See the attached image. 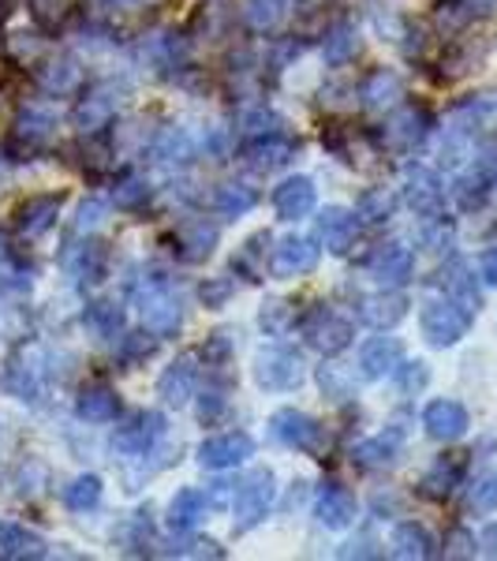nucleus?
Instances as JSON below:
<instances>
[{
    "label": "nucleus",
    "instance_id": "nucleus-1",
    "mask_svg": "<svg viewBox=\"0 0 497 561\" xmlns=\"http://www.w3.org/2000/svg\"><path fill=\"white\" fill-rule=\"evenodd\" d=\"M135 307H139V319L147 325V333H153L158 341L176 337V330L184 325V304H180V296L173 293V285L158 274L142 280L139 296H135Z\"/></svg>",
    "mask_w": 497,
    "mask_h": 561
},
{
    "label": "nucleus",
    "instance_id": "nucleus-29",
    "mask_svg": "<svg viewBox=\"0 0 497 561\" xmlns=\"http://www.w3.org/2000/svg\"><path fill=\"white\" fill-rule=\"evenodd\" d=\"M206 510H210V502H206L203 491H195V486H184V491H176V497L169 502V517L165 524L176 531V536H187V531L198 528V520L206 517Z\"/></svg>",
    "mask_w": 497,
    "mask_h": 561
},
{
    "label": "nucleus",
    "instance_id": "nucleus-3",
    "mask_svg": "<svg viewBox=\"0 0 497 561\" xmlns=\"http://www.w3.org/2000/svg\"><path fill=\"white\" fill-rule=\"evenodd\" d=\"M472 311H464L460 304H453L449 296H430L423 300L419 311V325H423V337L434 348H453L467 330H472Z\"/></svg>",
    "mask_w": 497,
    "mask_h": 561
},
{
    "label": "nucleus",
    "instance_id": "nucleus-5",
    "mask_svg": "<svg viewBox=\"0 0 497 561\" xmlns=\"http://www.w3.org/2000/svg\"><path fill=\"white\" fill-rule=\"evenodd\" d=\"M303 337L311 348H319L322 356H337V352H345L351 345V337H356V330H351V322L345 314H337L330 304H314L311 311L303 314Z\"/></svg>",
    "mask_w": 497,
    "mask_h": 561
},
{
    "label": "nucleus",
    "instance_id": "nucleus-45",
    "mask_svg": "<svg viewBox=\"0 0 497 561\" xmlns=\"http://www.w3.org/2000/svg\"><path fill=\"white\" fill-rule=\"evenodd\" d=\"M255 203H258V195L251 192L247 184H224L221 192H217V210L224 217H243Z\"/></svg>",
    "mask_w": 497,
    "mask_h": 561
},
{
    "label": "nucleus",
    "instance_id": "nucleus-25",
    "mask_svg": "<svg viewBox=\"0 0 497 561\" xmlns=\"http://www.w3.org/2000/svg\"><path fill=\"white\" fill-rule=\"evenodd\" d=\"M217 225L206 221V217H192L176 229V248H180V259L184 262H206L213 255L217 248Z\"/></svg>",
    "mask_w": 497,
    "mask_h": 561
},
{
    "label": "nucleus",
    "instance_id": "nucleus-33",
    "mask_svg": "<svg viewBox=\"0 0 497 561\" xmlns=\"http://www.w3.org/2000/svg\"><path fill=\"white\" fill-rule=\"evenodd\" d=\"M359 94H363L367 108H378V113H382V108H393L404 98V83H401V76H396V71L378 68V71H370V76H367V83H363Z\"/></svg>",
    "mask_w": 497,
    "mask_h": 561
},
{
    "label": "nucleus",
    "instance_id": "nucleus-41",
    "mask_svg": "<svg viewBox=\"0 0 497 561\" xmlns=\"http://www.w3.org/2000/svg\"><path fill=\"white\" fill-rule=\"evenodd\" d=\"M79 83H83V71H79V65L71 57L53 60V65L42 71V87L57 90V94H68V90H76Z\"/></svg>",
    "mask_w": 497,
    "mask_h": 561
},
{
    "label": "nucleus",
    "instance_id": "nucleus-48",
    "mask_svg": "<svg viewBox=\"0 0 497 561\" xmlns=\"http://www.w3.org/2000/svg\"><path fill=\"white\" fill-rule=\"evenodd\" d=\"M396 375V386H401V393H419V389H427V382H430V367L427 364H401L393 370Z\"/></svg>",
    "mask_w": 497,
    "mask_h": 561
},
{
    "label": "nucleus",
    "instance_id": "nucleus-26",
    "mask_svg": "<svg viewBox=\"0 0 497 561\" xmlns=\"http://www.w3.org/2000/svg\"><path fill=\"white\" fill-rule=\"evenodd\" d=\"M460 476H464V457H456V454L438 457L427 472H423L419 494L430 497V502H446V497L460 486Z\"/></svg>",
    "mask_w": 497,
    "mask_h": 561
},
{
    "label": "nucleus",
    "instance_id": "nucleus-49",
    "mask_svg": "<svg viewBox=\"0 0 497 561\" xmlns=\"http://www.w3.org/2000/svg\"><path fill=\"white\" fill-rule=\"evenodd\" d=\"M105 214L108 206L102 203V198H90V203L79 206V217H76V232H94L105 225Z\"/></svg>",
    "mask_w": 497,
    "mask_h": 561
},
{
    "label": "nucleus",
    "instance_id": "nucleus-22",
    "mask_svg": "<svg viewBox=\"0 0 497 561\" xmlns=\"http://www.w3.org/2000/svg\"><path fill=\"white\" fill-rule=\"evenodd\" d=\"M65 206V195H31L26 203L15 210V225L26 240H38L57 225V214Z\"/></svg>",
    "mask_w": 497,
    "mask_h": 561
},
{
    "label": "nucleus",
    "instance_id": "nucleus-35",
    "mask_svg": "<svg viewBox=\"0 0 497 561\" xmlns=\"http://www.w3.org/2000/svg\"><path fill=\"white\" fill-rule=\"evenodd\" d=\"M356 53H359V34L351 23H337L330 34H325V42H322L325 65L340 68V65H348V60H356Z\"/></svg>",
    "mask_w": 497,
    "mask_h": 561
},
{
    "label": "nucleus",
    "instance_id": "nucleus-31",
    "mask_svg": "<svg viewBox=\"0 0 497 561\" xmlns=\"http://www.w3.org/2000/svg\"><path fill=\"white\" fill-rule=\"evenodd\" d=\"M68 270H71V277H76L79 285H102L105 270H108V251L97 240L79 243V248L68 255Z\"/></svg>",
    "mask_w": 497,
    "mask_h": 561
},
{
    "label": "nucleus",
    "instance_id": "nucleus-16",
    "mask_svg": "<svg viewBox=\"0 0 497 561\" xmlns=\"http://www.w3.org/2000/svg\"><path fill=\"white\" fill-rule=\"evenodd\" d=\"M423 427H427L434 442H456L472 427V415H467L464 404L453 401V397H438V401H430L427 409H423Z\"/></svg>",
    "mask_w": 497,
    "mask_h": 561
},
{
    "label": "nucleus",
    "instance_id": "nucleus-47",
    "mask_svg": "<svg viewBox=\"0 0 497 561\" xmlns=\"http://www.w3.org/2000/svg\"><path fill=\"white\" fill-rule=\"evenodd\" d=\"M240 128L262 139V135H281L285 121L277 113H269V108H247V113L240 116Z\"/></svg>",
    "mask_w": 497,
    "mask_h": 561
},
{
    "label": "nucleus",
    "instance_id": "nucleus-4",
    "mask_svg": "<svg viewBox=\"0 0 497 561\" xmlns=\"http://www.w3.org/2000/svg\"><path fill=\"white\" fill-rule=\"evenodd\" d=\"M269 434H274L281 446L300 449V454L319 457V460L325 449H330V434H325V427L314 420V415H307L300 409H277L269 415Z\"/></svg>",
    "mask_w": 497,
    "mask_h": 561
},
{
    "label": "nucleus",
    "instance_id": "nucleus-28",
    "mask_svg": "<svg viewBox=\"0 0 497 561\" xmlns=\"http://www.w3.org/2000/svg\"><path fill=\"white\" fill-rule=\"evenodd\" d=\"M120 98H116V87L105 83V87H94L83 102L76 105V128L79 131H102L108 124V116L116 113Z\"/></svg>",
    "mask_w": 497,
    "mask_h": 561
},
{
    "label": "nucleus",
    "instance_id": "nucleus-19",
    "mask_svg": "<svg viewBox=\"0 0 497 561\" xmlns=\"http://www.w3.org/2000/svg\"><path fill=\"white\" fill-rule=\"evenodd\" d=\"M314 203H319V192L311 176H288L274 187V210L281 221H300L314 210Z\"/></svg>",
    "mask_w": 497,
    "mask_h": 561
},
{
    "label": "nucleus",
    "instance_id": "nucleus-14",
    "mask_svg": "<svg viewBox=\"0 0 497 561\" xmlns=\"http://www.w3.org/2000/svg\"><path fill=\"white\" fill-rule=\"evenodd\" d=\"M314 266H319V248H314V240H307V237H285L274 251H269V274L277 280L303 277V274H311Z\"/></svg>",
    "mask_w": 497,
    "mask_h": 561
},
{
    "label": "nucleus",
    "instance_id": "nucleus-30",
    "mask_svg": "<svg viewBox=\"0 0 497 561\" xmlns=\"http://www.w3.org/2000/svg\"><path fill=\"white\" fill-rule=\"evenodd\" d=\"M390 554L393 558H434L438 554V542H434V536L423 524H415V520H401L393 528V536H390Z\"/></svg>",
    "mask_w": 497,
    "mask_h": 561
},
{
    "label": "nucleus",
    "instance_id": "nucleus-52",
    "mask_svg": "<svg viewBox=\"0 0 497 561\" xmlns=\"http://www.w3.org/2000/svg\"><path fill=\"white\" fill-rule=\"evenodd\" d=\"M165 0H94L97 12H150V8H161Z\"/></svg>",
    "mask_w": 497,
    "mask_h": 561
},
{
    "label": "nucleus",
    "instance_id": "nucleus-23",
    "mask_svg": "<svg viewBox=\"0 0 497 561\" xmlns=\"http://www.w3.org/2000/svg\"><path fill=\"white\" fill-rule=\"evenodd\" d=\"M404 359V345L396 337H370L363 348H359V375L367 382H378V378L393 375Z\"/></svg>",
    "mask_w": 497,
    "mask_h": 561
},
{
    "label": "nucleus",
    "instance_id": "nucleus-53",
    "mask_svg": "<svg viewBox=\"0 0 497 561\" xmlns=\"http://www.w3.org/2000/svg\"><path fill=\"white\" fill-rule=\"evenodd\" d=\"M229 296H232V280L229 277H210L203 285V304L206 307H224Z\"/></svg>",
    "mask_w": 497,
    "mask_h": 561
},
{
    "label": "nucleus",
    "instance_id": "nucleus-57",
    "mask_svg": "<svg viewBox=\"0 0 497 561\" xmlns=\"http://www.w3.org/2000/svg\"><path fill=\"white\" fill-rule=\"evenodd\" d=\"M478 547H483V550H486V554H490V558H497V520L490 524V528L483 531V539H478Z\"/></svg>",
    "mask_w": 497,
    "mask_h": 561
},
{
    "label": "nucleus",
    "instance_id": "nucleus-20",
    "mask_svg": "<svg viewBox=\"0 0 497 561\" xmlns=\"http://www.w3.org/2000/svg\"><path fill=\"white\" fill-rule=\"evenodd\" d=\"M404 454V431L401 427H385L374 438H363L351 449V465L359 468H390Z\"/></svg>",
    "mask_w": 497,
    "mask_h": 561
},
{
    "label": "nucleus",
    "instance_id": "nucleus-32",
    "mask_svg": "<svg viewBox=\"0 0 497 561\" xmlns=\"http://www.w3.org/2000/svg\"><path fill=\"white\" fill-rule=\"evenodd\" d=\"M76 412H79V420H86V423H113L116 415H120V397L108 386H86L83 393H79Z\"/></svg>",
    "mask_w": 497,
    "mask_h": 561
},
{
    "label": "nucleus",
    "instance_id": "nucleus-61",
    "mask_svg": "<svg viewBox=\"0 0 497 561\" xmlns=\"http://www.w3.org/2000/svg\"><path fill=\"white\" fill-rule=\"evenodd\" d=\"M4 528H8V524H4V520H0V536H4Z\"/></svg>",
    "mask_w": 497,
    "mask_h": 561
},
{
    "label": "nucleus",
    "instance_id": "nucleus-59",
    "mask_svg": "<svg viewBox=\"0 0 497 561\" xmlns=\"http://www.w3.org/2000/svg\"><path fill=\"white\" fill-rule=\"evenodd\" d=\"M8 259H12V248H8V237L0 232V270L8 266Z\"/></svg>",
    "mask_w": 497,
    "mask_h": 561
},
{
    "label": "nucleus",
    "instance_id": "nucleus-37",
    "mask_svg": "<svg viewBox=\"0 0 497 561\" xmlns=\"http://www.w3.org/2000/svg\"><path fill=\"white\" fill-rule=\"evenodd\" d=\"M243 20L258 34L277 31L285 20V0H243Z\"/></svg>",
    "mask_w": 497,
    "mask_h": 561
},
{
    "label": "nucleus",
    "instance_id": "nucleus-24",
    "mask_svg": "<svg viewBox=\"0 0 497 561\" xmlns=\"http://www.w3.org/2000/svg\"><path fill=\"white\" fill-rule=\"evenodd\" d=\"M404 314H408V296L396 293V288H382V293L359 300V319L367 325H374V330H390Z\"/></svg>",
    "mask_w": 497,
    "mask_h": 561
},
{
    "label": "nucleus",
    "instance_id": "nucleus-21",
    "mask_svg": "<svg viewBox=\"0 0 497 561\" xmlns=\"http://www.w3.org/2000/svg\"><path fill=\"white\" fill-rule=\"evenodd\" d=\"M438 288H441V296H449L453 304H460L464 311H478L483 307V293H478V285H475V274H472V266L467 262H446L441 266V274H438Z\"/></svg>",
    "mask_w": 497,
    "mask_h": 561
},
{
    "label": "nucleus",
    "instance_id": "nucleus-44",
    "mask_svg": "<svg viewBox=\"0 0 497 561\" xmlns=\"http://www.w3.org/2000/svg\"><path fill=\"white\" fill-rule=\"evenodd\" d=\"M453 240H456V232H453V225L446 221V217H423V225H419V243L427 251H449L453 248Z\"/></svg>",
    "mask_w": 497,
    "mask_h": 561
},
{
    "label": "nucleus",
    "instance_id": "nucleus-11",
    "mask_svg": "<svg viewBox=\"0 0 497 561\" xmlns=\"http://www.w3.org/2000/svg\"><path fill=\"white\" fill-rule=\"evenodd\" d=\"M314 237L330 255H348L359 240V214L345 210V206H325L314 217Z\"/></svg>",
    "mask_w": 497,
    "mask_h": 561
},
{
    "label": "nucleus",
    "instance_id": "nucleus-46",
    "mask_svg": "<svg viewBox=\"0 0 497 561\" xmlns=\"http://www.w3.org/2000/svg\"><path fill=\"white\" fill-rule=\"evenodd\" d=\"M153 153H158V161H165V165H187V161H192V142H187L184 131H165L158 139V147H153Z\"/></svg>",
    "mask_w": 497,
    "mask_h": 561
},
{
    "label": "nucleus",
    "instance_id": "nucleus-10",
    "mask_svg": "<svg viewBox=\"0 0 497 561\" xmlns=\"http://www.w3.org/2000/svg\"><path fill=\"white\" fill-rule=\"evenodd\" d=\"M430 128H434V121H430L427 108H423V105H404V108H396L390 121H385L382 139H385V147H390V150L408 153V150L427 142Z\"/></svg>",
    "mask_w": 497,
    "mask_h": 561
},
{
    "label": "nucleus",
    "instance_id": "nucleus-27",
    "mask_svg": "<svg viewBox=\"0 0 497 561\" xmlns=\"http://www.w3.org/2000/svg\"><path fill=\"white\" fill-rule=\"evenodd\" d=\"M292 153H296L292 139H285V135H262V139L243 147V161H247L255 173H274V169L292 161Z\"/></svg>",
    "mask_w": 497,
    "mask_h": 561
},
{
    "label": "nucleus",
    "instance_id": "nucleus-8",
    "mask_svg": "<svg viewBox=\"0 0 497 561\" xmlns=\"http://www.w3.org/2000/svg\"><path fill=\"white\" fill-rule=\"evenodd\" d=\"M247 457H255V438L247 431H224L213 434L198 446V465L210 468V472H229V468H240Z\"/></svg>",
    "mask_w": 497,
    "mask_h": 561
},
{
    "label": "nucleus",
    "instance_id": "nucleus-13",
    "mask_svg": "<svg viewBox=\"0 0 497 561\" xmlns=\"http://www.w3.org/2000/svg\"><path fill=\"white\" fill-rule=\"evenodd\" d=\"M404 203H408L419 217H438L446 210V187H441L438 173L427 165L404 169Z\"/></svg>",
    "mask_w": 497,
    "mask_h": 561
},
{
    "label": "nucleus",
    "instance_id": "nucleus-36",
    "mask_svg": "<svg viewBox=\"0 0 497 561\" xmlns=\"http://www.w3.org/2000/svg\"><path fill=\"white\" fill-rule=\"evenodd\" d=\"M356 214H359V221H367V225H385L396 214V195L390 187H370V192L359 195Z\"/></svg>",
    "mask_w": 497,
    "mask_h": 561
},
{
    "label": "nucleus",
    "instance_id": "nucleus-2",
    "mask_svg": "<svg viewBox=\"0 0 497 561\" xmlns=\"http://www.w3.org/2000/svg\"><path fill=\"white\" fill-rule=\"evenodd\" d=\"M277 497V479L269 468H255L251 476L240 479L236 497H232V528L236 536H247L251 528H258L266 520V513L274 510Z\"/></svg>",
    "mask_w": 497,
    "mask_h": 561
},
{
    "label": "nucleus",
    "instance_id": "nucleus-12",
    "mask_svg": "<svg viewBox=\"0 0 497 561\" xmlns=\"http://www.w3.org/2000/svg\"><path fill=\"white\" fill-rule=\"evenodd\" d=\"M367 270L382 288H404L412 280V274H415V251L408 248V243L390 240V243H382L374 255H370Z\"/></svg>",
    "mask_w": 497,
    "mask_h": 561
},
{
    "label": "nucleus",
    "instance_id": "nucleus-51",
    "mask_svg": "<svg viewBox=\"0 0 497 561\" xmlns=\"http://www.w3.org/2000/svg\"><path fill=\"white\" fill-rule=\"evenodd\" d=\"M142 198H150V187L142 184V180H124L120 187H116V206H124V210H131V206H139Z\"/></svg>",
    "mask_w": 497,
    "mask_h": 561
},
{
    "label": "nucleus",
    "instance_id": "nucleus-43",
    "mask_svg": "<svg viewBox=\"0 0 497 561\" xmlns=\"http://www.w3.org/2000/svg\"><path fill=\"white\" fill-rule=\"evenodd\" d=\"M258 325L269 333V337H285V333L296 325V307H292V304H285V300H269V304H262V311H258Z\"/></svg>",
    "mask_w": 497,
    "mask_h": 561
},
{
    "label": "nucleus",
    "instance_id": "nucleus-55",
    "mask_svg": "<svg viewBox=\"0 0 497 561\" xmlns=\"http://www.w3.org/2000/svg\"><path fill=\"white\" fill-rule=\"evenodd\" d=\"M446 554L449 558H472L475 554V536H467L464 528L453 531V536L446 539Z\"/></svg>",
    "mask_w": 497,
    "mask_h": 561
},
{
    "label": "nucleus",
    "instance_id": "nucleus-39",
    "mask_svg": "<svg viewBox=\"0 0 497 561\" xmlns=\"http://www.w3.org/2000/svg\"><path fill=\"white\" fill-rule=\"evenodd\" d=\"M102 502V479L97 476H79L65 486V505L71 513H86Z\"/></svg>",
    "mask_w": 497,
    "mask_h": 561
},
{
    "label": "nucleus",
    "instance_id": "nucleus-17",
    "mask_svg": "<svg viewBox=\"0 0 497 561\" xmlns=\"http://www.w3.org/2000/svg\"><path fill=\"white\" fill-rule=\"evenodd\" d=\"M314 517H319V524H325L330 531L351 528L356 517H359L356 494H351L348 486H340V483H325L319 491V497H314Z\"/></svg>",
    "mask_w": 497,
    "mask_h": 561
},
{
    "label": "nucleus",
    "instance_id": "nucleus-34",
    "mask_svg": "<svg viewBox=\"0 0 497 561\" xmlns=\"http://www.w3.org/2000/svg\"><path fill=\"white\" fill-rule=\"evenodd\" d=\"M49 554V542H45L38 531H26L23 524H8L4 536H0V558H45Z\"/></svg>",
    "mask_w": 497,
    "mask_h": 561
},
{
    "label": "nucleus",
    "instance_id": "nucleus-42",
    "mask_svg": "<svg viewBox=\"0 0 497 561\" xmlns=\"http://www.w3.org/2000/svg\"><path fill=\"white\" fill-rule=\"evenodd\" d=\"M319 386H322V393L330 397V401H337V404L348 401V397H356V378H351L340 364H322Z\"/></svg>",
    "mask_w": 497,
    "mask_h": 561
},
{
    "label": "nucleus",
    "instance_id": "nucleus-7",
    "mask_svg": "<svg viewBox=\"0 0 497 561\" xmlns=\"http://www.w3.org/2000/svg\"><path fill=\"white\" fill-rule=\"evenodd\" d=\"M161 434H165V415L161 412H139V415H131L124 427H116L113 434V454H120V457H147L153 446L161 442Z\"/></svg>",
    "mask_w": 497,
    "mask_h": 561
},
{
    "label": "nucleus",
    "instance_id": "nucleus-54",
    "mask_svg": "<svg viewBox=\"0 0 497 561\" xmlns=\"http://www.w3.org/2000/svg\"><path fill=\"white\" fill-rule=\"evenodd\" d=\"M224 409H229V397H224V389H206L203 393V404H198V415H203V423L217 420Z\"/></svg>",
    "mask_w": 497,
    "mask_h": 561
},
{
    "label": "nucleus",
    "instance_id": "nucleus-6",
    "mask_svg": "<svg viewBox=\"0 0 497 561\" xmlns=\"http://www.w3.org/2000/svg\"><path fill=\"white\" fill-rule=\"evenodd\" d=\"M307 378V364L296 348H262L255 356V382L269 393H288L300 389Z\"/></svg>",
    "mask_w": 497,
    "mask_h": 561
},
{
    "label": "nucleus",
    "instance_id": "nucleus-9",
    "mask_svg": "<svg viewBox=\"0 0 497 561\" xmlns=\"http://www.w3.org/2000/svg\"><path fill=\"white\" fill-rule=\"evenodd\" d=\"M494 124H497V90H490V94H475V98H467V102H460L453 113H449L446 135L472 142L475 135L490 131Z\"/></svg>",
    "mask_w": 497,
    "mask_h": 561
},
{
    "label": "nucleus",
    "instance_id": "nucleus-60",
    "mask_svg": "<svg viewBox=\"0 0 497 561\" xmlns=\"http://www.w3.org/2000/svg\"><path fill=\"white\" fill-rule=\"evenodd\" d=\"M12 12H15V0H0V23H4Z\"/></svg>",
    "mask_w": 497,
    "mask_h": 561
},
{
    "label": "nucleus",
    "instance_id": "nucleus-50",
    "mask_svg": "<svg viewBox=\"0 0 497 561\" xmlns=\"http://www.w3.org/2000/svg\"><path fill=\"white\" fill-rule=\"evenodd\" d=\"M229 352H232V341H229V333H224V330H217L213 337L203 345L206 364H217V367H224V364H229Z\"/></svg>",
    "mask_w": 497,
    "mask_h": 561
},
{
    "label": "nucleus",
    "instance_id": "nucleus-15",
    "mask_svg": "<svg viewBox=\"0 0 497 561\" xmlns=\"http://www.w3.org/2000/svg\"><path fill=\"white\" fill-rule=\"evenodd\" d=\"M53 131H57V121L42 108H26V113L15 116L12 135H8V153H38L53 142ZM20 158V161H23Z\"/></svg>",
    "mask_w": 497,
    "mask_h": 561
},
{
    "label": "nucleus",
    "instance_id": "nucleus-18",
    "mask_svg": "<svg viewBox=\"0 0 497 561\" xmlns=\"http://www.w3.org/2000/svg\"><path fill=\"white\" fill-rule=\"evenodd\" d=\"M195 386H198V367H195V356H180L173 359L158 378V397L169 404V409H184L187 401L195 397Z\"/></svg>",
    "mask_w": 497,
    "mask_h": 561
},
{
    "label": "nucleus",
    "instance_id": "nucleus-40",
    "mask_svg": "<svg viewBox=\"0 0 497 561\" xmlns=\"http://www.w3.org/2000/svg\"><path fill=\"white\" fill-rule=\"evenodd\" d=\"M464 510L472 513V517H486V513L497 510V476L494 472H483L472 486H467Z\"/></svg>",
    "mask_w": 497,
    "mask_h": 561
},
{
    "label": "nucleus",
    "instance_id": "nucleus-58",
    "mask_svg": "<svg viewBox=\"0 0 497 561\" xmlns=\"http://www.w3.org/2000/svg\"><path fill=\"white\" fill-rule=\"evenodd\" d=\"M464 4H467V12H490L497 0H464Z\"/></svg>",
    "mask_w": 497,
    "mask_h": 561
},
{
    "label": "nucleus",
    "instance_id": "nucleus-56",
    "mask_svg": "<svg viewBox=\"0 0 497 561\" xmlns=\"http://www.w3.org/2000/svg\"><path fill=\"white\" fill-rule=\"evenodd\" d=\"M478 277H483L490 288H497V248H490V251H483V255H478Z\"/></svg>",
    "mask_w": 497,
    "mask_h": 561
},
{
    "label": "nucleus",
    "instance_id": "nucleus-38",
    "mask_svg": "<svg viewBox=\"0 0 497 561\" xmlns=\"http://www.w3.org/2000/svg\"><path fill=\"white\" fill-rule=\"evenodd\" d=\"M83 322H86V330L94 333V337H116L120 333V325H124V314H120V307L116 304H108V300H97V304H90L86 307V314H83Z\"/></svg>",
    "mask_w": 497,
    "mask_h": 561
}]
</instances>
